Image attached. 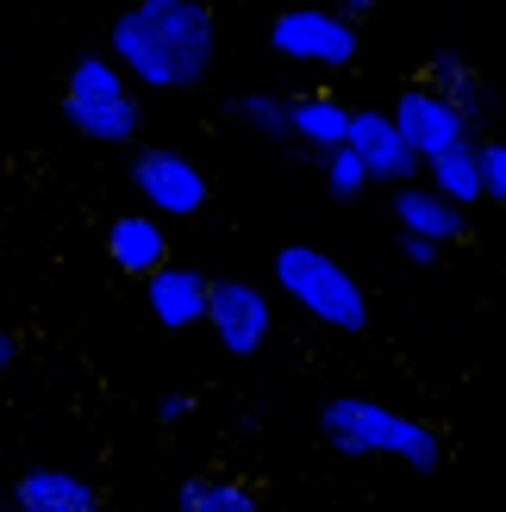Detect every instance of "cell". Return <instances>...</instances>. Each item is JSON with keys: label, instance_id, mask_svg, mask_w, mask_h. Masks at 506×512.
Returning a JSON list of instances; mask_svg holds the SVG:
<instances>
[{"label": "cell", "instance_id": "obj_15", "mask_svg": "<svg viewBox=\"0 0 506 512\" xmlns=\"http://www.w3.org/2000/svg\"><path fill=\"white\" fill-rule=\"evenodd\" d=\"M425 182H432L438 194H450L457 207H482L488 200V169H482V144H457V150H444V157L425 163Z\"/></svg>", "mask_w": 506, "mask_h": 512}, {"label": "cell", "instance_id": "obj_18", "mask_svg": "<svg viewBox=\"0 0 506 512\" xmlns=\"http://www.w3.org/2000/svg\"><path fill=\"white\" fill-rule=\"evenodd\" d=\"M232 119L250 125L257 138H275V144H294V119H288V94H269V88H250L232 100Z\"/></svg>", "mask_w": 506, "mask_h": 512}, {"label": "cell", "instance_id": "obj_20", "mask_svg": "<svg viewBox=\"0 0 506 512\" xmlns=\"http://www.w3.org/2000/svg\"><path fill=\"white\" fill-rule=\"evenodd\" d=\"M482 169H488V200L506 207V138H482Z\"/></svg>", "mask_w": 506, "mask_h": 512}, {"label": "cell", "instance_id": "obj_4", "mask_svg": "<svg viewBox=\"0 0 506 512\" xmlns=\"http://www.w3.org/2000/svg\"><path fill=\"white\" fill-rule=\"evenodd\" d=\"M275 288H282L307 319H319L325 331H344V338L369 331V294L357 288V275H350L338 256L313 250V244H282L275 250Z\"/></svg>", "mask_w": 506, "mask_h": 512}, {"label": "cell", "instance_id": "obj_22", "mask_svg": "<svg viewBox=\"0 0 506 512\" xmlns=\"http://www.w3.org/2000/svg\"><path fill=\"white\" fill-rule=\"evenodd\" d=\"M194 413V394H163L157 400V425H182Z\"/></svg>", "mask_w": 506, "mask_h": 512}, {"label": "cell", "instance_id": "obj_9", "mask_svg": "<svg viewBox=\"0 0 506 512\" xmlns=\"http://www.w3.org/2000/svg\"><path fill=\"white\" fill-rule=\"evenodd\" d=\"M344 144L357 150V157L369 163V175H375V182H388V188L419 182V169H425V157L407 144V132L394 125L388 107H357V113H350V138Z\"/></svg>", "mask_w": 506, "mask_h": 512}, {"label": "cell", "instance_id": "obj_2", "mask_svg": "<svg viewBox=\"0 0 506 512\" xmlns=\"http://www.w3.org/2000/svg\"><path fill=\"white\" fill-rule=\"evenodd\" d=\"M319 438L332 444L338 456H394V463H407L413 475H432V469L444 463L438 425H425V419H413V413H394V406L363 400V394L325 400Z\"/></svg>", "mask_w": 506, "mask_h": 512}, {"label": "cell", "instance_id": "obj_21", "mask_svg": "<svg viewBox=\"0 0 506 512\" xmlns=\"http://www.w3.org/2000/svg\"><path fill=\"white\" fill-rule=\"evenodd\" d=\"M450 244H438V238H419V232H400V256H407L413 269H432L438 256H444Z\"/></svg>", "mask_w": 506, "mask_h": 512}, {"label": "cell", "instance_id": "obj_24", "mask_svg": "<svg viewBox=\"0 0 506 512\" xmlns=\"http://www.w3.org/2000/svg\"><path fill=\"white\" fill-rule=\"evenodd\" d=\"M13 363V338H7V331H0V369H7Z\"/></svg>", "mask_w": 506, "mask_h": 512}, {"label": "cell", "instance_id": "obj_25", "mask_svg": "<svg viewBox=\"0 0 506 512\" xmlns=\"http://www.w3.org/2000/svg\"><path fill=\"white\" fill-rule=\"evenodd\" d=\"M0 512H13V494H0Z\"/></svg>", "mask_w": 506, "mask_h": 512}, {"label": "cell", "instance_id": "obj_3", "mask_svg": "<svg viewBox=\"0 0 506 512\" xmlns=\"http://www.w3.org/2000/svg\"><path fill=\"white\" fill-rule=\"evenodd\" d=\"M63 125L75 138L107 144V150L138 144L144 100H138V82L119 69L113 50H88V57L69 63V75H63Z\"/></svg>", "mask_w": 506, "mask_h": 512}, {"label": "cell", "instance_id": "obj_13", "mask_svg": "<svg viewBox=\"0 0 506 512\" xmlns=\"http://www.w3.org/2000/svg\"><path fill=\"white\" fill-rule=\"evenodd\" d=\"M394 219H400V232H419V238H438V244L469 238V207H457V200L438 194L432 182H400L394 188Z\"/></svg>", "mask_w": 506, "mask_h": 512}, {"label": "cell", "instance_id": "obj_1", "mask_svg": "<svg viewBox=\"0 0 506 512\" xmlns=\"http://www.w3.org/2000/svg\"><path fill=\"white\" fill-rule=\"evenodd\" d=\"M107 50L138 88L188 94L213 75L219 19H213L207 0H132L107 25Z\"/></svg>", "mask_w": 506, "mask_h": 512}, {"label": "cell", "instance_id": "obj_16", "mask_svg": "<svg viewBox=\"0 0 506 512\" xmlns=\"http://www.w3.org/2000/svg\"><path fill=\"white\" fill-rule=\"evenodd\" d=\"M419 82H432L444 100H457L469 125H482V119H488V107H494V94H488V82H482V75H475V63L450 57V50H444V57H432V63H425V75H419Z\"/></svg>", "mask_w": 506, "mask_h": 512}, {"label": "cell", "instance_id": "obj_8", "mask_svg": "<svg viewBox=\"0 0 506 512\" xmlns=\"http://www.w3.org/2000/svg\"><path fill=\"white\" fill-rule=\"evenodd\" d=\"M388 113H394V125L407 132V144L419 150L425 163L475 138V125L463 119V107H457V100H444L432 82H407V88L394 94V107H388Z\"/></svg>", "mask_w": 506, "mask_h": 512}, {"label": "cell", "instance_id": "obj_5", "mask_svg": "<svg viewBox=\"0 0 506 512\" xmlns=\"http://www.w3.org/2000/svg\"><path fill=\"white\" fill-rule=\"evenodd\" d=\"M269 50L288 63H307V69H350L357 63V19L338 13V7H282L269 19Z\"/></svg>", "mask_w": 506, "mask_h": 512}, {"label": "cell", "instance_id": "obj_6", "mask_svg": "<svg viewBox=\"0 0 506 512\" xmlns=\"http://www.w3.org/2000/svg\"><path fill=\"white\" fill-rule=\"evenodd\" d=\"M132 188L150 213H163V219H194L200 207H207V169H200L188 150H175V144H144L138 157H132Z\"/></svg>", "mask_w": 506, "mask_h": 512}, {"label": "cell", "instance_id": "obj_17", "mask_svg": "<svg viewBox=\"0 0 506 512\" xmlns=\"http://www.w3.org/2000/svg\"><path fill=\"white\" fill-rule=\"evenodd\" d=\"M175 512H263V500L238 475H188L175 488Z\"/></svg>", "mask_w": 506, "mask_h": 512}, {"label": "cell", "instance_id": "obj_11", "mask_svg": "<svg viewBox=\"0 0 506 512\" xmlns=\"http://www.w3.org/2000/svg\"><path fill=\"white\" fill-rule=\"evenodd\" d=\"M7 494H13V512H107V500H100V488L88 475L57 469V463L25 469Z\"/></svg>", "mask_w": 506, "mask_h": 512}, {"label": "cell", "instance_id": "obj_23", "mask_svg": "<svg viewBox=\"0 0 506 512\" xmlns=\"http://www.w3.org/2000/svg\"><path fill=\"white\" fill-rule=\"evenodd\" d=\"M325 7H338V13H350V19H363V13H375V0H325Z\"/></svg>", "mask_w": 506, "mask_h": 512}, {"label": "cell", "instance_id": "obj_19", "mask_svg": "<svg viewBox=\"0 0 506 512\" xmlns=\"http://www.w3.org/2000/svg\"><path fill=\"white\" fill-rule=\"evenodd\" d=\"M319 175H325V194H332V200H357V194L375 182V175H369V163H363L350 144L325 150V157H319Z\"/></svg>", "mask_w": 506, "mask_h": 512}, {"label": "cell", "instance_id": "obj_12", "mask_svg": "<svg viewBox=\"0 0 506 512\" xmlns=\"http://www.w3.org/2000/svg\"><path fill=\"white\" fill-rule=\"evenodd\" d=\"M107 263L119 275H132V281H150L163 263H169V232H163V213H119L107 225Z\"/></svg>", "mask_w": 506, "mask_h": 512}, {"label": "cell", "instance_id": "obj_14", "mask_svg": "<svg viewBox=\"0 0 506 512\" xmlns=\"http://www.w3.org/2000/svg\"><path fill=\"white\" fill-rule=\"evenodd\" d=\"M288 119H294V144H307L313 157L350 138V107L338 94H288Z\"/></svg>", "mask_w": 506, "mask_h": 512}, {"label": "cell", "instance_id": "obj_7", "mask_svg": "<svg viewBox=\"0 0 506 512\" xmlns=\"http://www.w3.org/2000/svg\"><path fill=\"white\" fill-rule=\"evenodd\" d=\"M207 331L219 338L225 356H257L275 331V306L257 281H238V275H219L213 281V300H207Z\"/></svg>", "mask_w": 506, "mask_h": 512}, {"label": "cell", "instance_id": "obj_10", "mask_svg": "<svg viewBox=\"0 0 506 512\" xmlns=\"http://www.w3.org/2000/svg\"><path fill=\"white\" fill-rule=\"evenodd\" d=\"M207 300H213V281L188 269V263H163L157 275L144 281V306L163 331H188V325H207Z\"/></svg>", "mask_w": 506, "mask_h": 512}]
</instances>
